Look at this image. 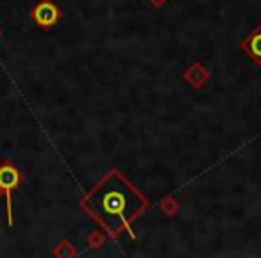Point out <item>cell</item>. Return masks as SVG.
<instances>
[{
    "mask_svg": "<svg viewBox=\"0 0 261 258\" xmlns=\"http://www.w3.org/2000/svg\"><path fill=\"white\" fill-rule=\"evenodd\" d=\"M83 206L111 235L127 231L135 237L133 222L145 210L147 199L122 172L111 171L84 197Z\"/></svg>",
    "mask_w": 261,
    "mask_h": 258,
    "instance_id": "6da1fadb",
    "label": "cell"
},
{
    "mask_svg": "<svg viewBox=\"0 0 261 258\" xmlns=\"http://www.w3.org/2000/svg\"><path fill=\"white\" fill-rule=\"evenodd\" d=\"M22 181H23V174L18 171V167L13 161L6 160L0 163V192L6 196L9 228L15 226V221H13V192L22 185Z\"/></svg>",
    "mask_w": 261,
    "mask_h": 258,
    "instance_id": "7a4b0ae2",
    "label": "cell"
},
{
    "mask_svg": "<svg viewBox=\"0 0 261 258\" xmlns=\"http://www.w3.org/2000/svg\"><path fill=\"white\" fill-rule=\"evenodd\" d=\"M31 16H33L36 26L48 31L54 26H58L63 15H61V9H59L52 0H41V2H38V4L34 6Z\"/></svg>",
    "mask_w": 261,
    "mask_h": 258,
    "instance_id": "3957f363",
    "label": "cell"
},
{
    "mask_svg": "<svg viewBox=\"0 0 261 258\" xmlns=\"http://www.w3.org/2000/svg\"><path fill=\"white\" fill-rule=\"evenodd\" d=\"M242 51L252 59L256 65L261 66V24L256 26L240 43Z\"/></svg>",
    "mask_w": 261,
    "mask_h": 258,
    "instance_id": "277c9868",
    "label": "cell"
},
{
    "mask_svg": "<svg viewBox=\"0 0 261 258\" xmlns=\"http://www.w3.org/2000/svg\"><path fill=\"white\" fill-rule=\"evenodd\" d=\"M0 196H2V192H0Z\"/></svg>",
    "mask_w": 261,
    "mask_h": 258,
    "instance_id": "5b68a950",
    "label": "cell"
}]
</instances>
